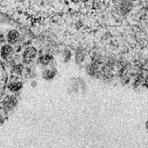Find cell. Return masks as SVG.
<instances>
[{
	"label": "cell",
	"instance_id": "6",
	"mask_svg": "<svg viewBox=\"0 0 148 148\" xmlns=\"http://www.w3.org/2000/svg\"><path fill=\"white\" fill-rule=\"evenodd\" d=\"M21 84H18V83H16V84H14L13 85L10 86V90L12 91H16L18 90V89H20L21 88Z\"/></svg>",
	"mask_w": 148,
	"mask_h": 148
},
{
	"label": "cell",
	"instance_id": "4",
	"mask_svg": "<svg viewBox=\"0 0 148 148\" xmlns=\"http://www.w3.org/2000/svg\"><path fill=\"white\" fill-rule=\"evenodd\" d=\"M51 57H52V56H42V58L40 59V61L42 63V64H48L49 62H50V61H51Z\"/></svg>",
	"mask_w": 148,
	"mask_h": 148
},
{
	"label": "cell",
	"instance_id": "2",
	"mask_svg": "<svg viewBox=\"0 0 148 148\" xmlns=\"http://www.w3.org/2000/svg\"><path fill=\"white\" fill-rule=\"evenodd\" d=\"M13 47L9 45H5L1 49V56L3 59H7L13 53Z\"/></svg>",
	"mask_w": 148,
	"mask_h": 148
},
{
	"label": "cell",
	"instance_id": "1",
	"mask_svg": "<svg viewBox=\"0 0 148 148\" xmlns=\"http://www.w3.org/2000/svg\"><path fill=\"white\" fill-rule=\"evenodd\" d=\"M36 56V50L33 47H29L26 48L25 52L23 53L22 59L25 64H29L32 62Z\"/></svg>",
	"mask_w": 148,
	"mask_h": 148
},
{
	"label": "cell",
	"instance_id": "7",
	"mask_svg": "<svg viewBox=\"0 0 148 148\" xmlns=\"http://www.w3.org/2000/svg\"><path fill=\"white\" fill-rule=\"evenodd\" d=\"M147 127H148V125H147Z\"/></svg>",
	"mask_w": 148,
	"mask_h": 148
},
{
	"label": "cell",
	"instance_id": "5",
	"mask_svg": "<svg viewBox=\"0 0 148 148\" xmlns=\"http://www.w3.org/2000/svg\"><path fill=\"white\" fill-rule=\"evenodd\" d=\"M4 83V74L2 72V69L1 66H0V90L2 88V87L3 86Z\"/></svg>",
	"mask_w": 148,
	"mask_h": 148
},
{
	"label": "cell",
	"instance_id": "3",
	"mask_svg": "<svg viewBox=\"0 0 148 148\" xmlns=\"http://www.w3.org/2000/svg\"><path fill=\"white\" fill-rule=\"evenodd\" d=\"M19 38V33L16 30H10L8 34V40L10 43H15Z\"/></svg>",
	"mask_w": 148,
	"mask_h": 148
}]
</instances>
